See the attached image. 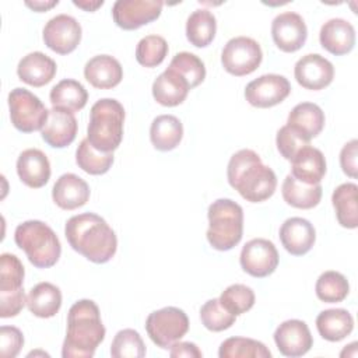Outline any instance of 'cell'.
<instances>
[{"mask_svg":"<svg viewBox=\"0 0 358 358\" xmlns=\"http://www.w3.org/2000/svg\"><path fill=\"white\" fill-rule=\"evenodd\" d=\"M274 341L278 351L285 357H302L313 345L308 324L298 319L282 322L274 331Z\"/></svg>","mask_w":358,"mask_h":358,"instance_id":"16","label":"cell"},{"mask_svg":"<svg viewBox=\"0 0 358 358\" xmlns=\"http://www.w3.org/2000/svg\"><path fill=\"white\" fill-rule=\"evenodd\" d=\"M294 76L296 83L303 88L319 91L333 81L334 67L326 57L317 53H309L295 63Z\"/></svg>","mask_w":358,"mask_h":358,"instance_id":"15","label":"cell"},{"mask_svg":"<svg viewBox=\"0 0 358 358\" xmlns=\"http://www.w3.org/2000/svg\"><path fill=\"white\" fill-rule=\"evenodd\" d=\"M281 193L287 204L295 208L309 210L319 204L322 199V186L320 183L308 185V183L299 182L289 173L285 176L282 182Z\"/></svg>","mask_w":358,"mask_h":358,"instance_id":"31","label":"cell"},{"mask_svg":"<svg viewBox=\"0 0 358 358\" xmlns=\"http://www.w3.org/2000/svg\"><path fill=\"white\" fill-rule=\"evenodd\" d=\"M309 140H306L299 131L292 129L291 126L285 124L277 131L275 144L278 152L288 161L292 159V157L305 145H309Z\"/></svg>","mask_w":358,"mask_h":358,"instance_id":"43","label":"cell"},{"mask_svg":"<svg viewBox=\"0 0 358 358\" xmlns=\"http://www.w3.org/2000/svg\"><path fill=\"white\" fill-rule=\"evenodd\" d=\"M189 91L190 87L187 81L169 67L152 83V96L162 106L180 105L186 99Z\"/></svg>","mask_w":358,"mask_h":358,"instance_id":"25","label":"cell"},{"mask_svg":"<svg viewBox=\"0 0 358 358\" xmlns=\"http://www.w3.org/2000/svg\"><path fill=\"white\" fill-rule=\"evenodd\" d=\"M105 326L98 305L91 299L77 301L67 315L63 358H91L105 338Z\"/></svg>","mask_w":358,"mask_h":358,"instance_id":"2","label":"cell"},{"mask_svg":"<svg viewBox=\"0 0 358 358\" xmlns=\"http://www.w3.org/2000/svg\"><path fill=\"white\" fill-rule=\"evenodd\" d=\"M217 32V20L207 8L194 10L186 21V38L196 48L208 46Z\"/></svg>","mask_w":358,"mask_h":358,"instance_id":"33","label":"cell"},{"mask_svg":"<svg viewBox=\"0 0 358 358\" xmlns=\"http://www.w3.org/2000/svg\"><path fill=\"white\" fill-rule=\"evenodd\" d=\"M319 41L331 55H347L355 45V29L352 24L344 18H331L322 25Z\"/></svg>","mask_w":358,"mask_h":358,"instance_id":"19","label":"cell"},{"mask_svg":"<svg viewBox=\"0 0 358 358\" xmlns=\"http://www.w3.org/2000/svg\"><path fill=\"white\" fill-rule=\"evenodd\" d=\"M218 299L227 310L235 316H239L253 308L255 292L245 284H232L222 291Z\"/></svg>","mask_w":358,"mask_h":358,"instance_id":"41","label":"cell"},{"mask_svg":"<svg viewBox=\"0 0 358 358\" xmlns=\"http://www.w3.org/2000/svg\"><path fill=\"white\" fill-rule=\"evenodd\" d=\"M52 199L62 210H76L88 201L90 186L78 175L63 173L53 185Z\"/></svg>","mask_w":358,"mask_h":358,"instance_id":"22","label":"cell"},{"mask_svg":"<svg viewBox=\"0 0 358 358\" xmlns=\"http://www.w3.org/2000/svg\"><path fill=\"white\" fill-rule=\"evenodd\" d=\"M84 77L95 88L110 90L122 81L123 69L113 56L98 55L85 63Z\"/></svg>","mask_w":358,"mask_h":358,"instance_id":"23","label":"cell"},{"mask_svg":"<svg viewBox=\"0 0 358 358\" xmlns=\"http://www.w3.org/2000/svg\"><path fill=\"white\" fill-rule=\"evenodd\" d=\"M25 270L21 260L11 253L0 256V294L22 291Z\"/></svg>","mask_w":358,"mask_h":358,"instance_id":"38","label":"cell"},{"mask_svg":"<svg viewBox=\"0 0 358 358\" xmlns=\"http://www.w3.org/2000/svg\"><path fill=\"white\" fill-rule=\"evenodd\" d=\"M169 355L172 358H180V357H186V358H201L203 352L199 350V347L194 343L190 341H176L175 344H172Z\"/></svg>","mask_w":358,"mask_h":358,"instance_id":"46","label":"cell"},{"mask_svg":"<svg viewBox=\"0 0 358 358\" xmlns=\"http://www.w3.org/2000/svg\"><path fill=\"white\" fill-rule=\"evenodd\" d=\"M236 316L227 310L218 298L208 299L200 308V320L210 331H222L235 323Z\"/></svg>","mask_w":358,"mask_h":358,"instance_id":"42","label":"cell"},{"mask_svg":"<svg viewBox=\"0 0 358 358\" xmlns=\"http://www.w3.org/2000/svg\"><path fill=\"white\" fill-rule=\"evenodd\" d=\"M220 358H270V350L260 341L248 337H229L218 350Z\"/></svg>","mask_w":358,"mask_h":358,"instance_id":"34","label":"cell"},{"mask_svg":"<svg viewBox=\"0 0 358 358\" xmlns=\"http://www.w3.org/2000/svg\"><path fill=\"white\" fill-rule=\"evenodd\" d=\"M316 296L327 303L341 302L347 298L350 292V284L347 278L334 270H327L322 273L315 285Z\"/></svg>","mask_w":358,"mask_h":358,"instance_id":"36","label":"cell"},{"mask_svg":"<svg viewBox=\"0 0 358 358\" xmlns=\"http://www.w3.org/2000/svg\"><path fill=\"white\" fill-rule=\"evenodd\" d=\"M123 123V105L113 98H102L91 108L87 138L98 151L113 152L122 143Z\"/></svg>","mask_w":358,"mask_h":358,"instance_id":"4","label":"cell"},{"mask_svg":"<svg viewBox=\"0 0 358 358\" xmlns=\"http://www.w3.org/2000/svg\"><path fill=\"white\" fill-rule=\"evenodd\" d=\"M169 69L180 74L187 81L190 90L201 84L206 78V67L203 60L190 52L176 53L169 63Z\"/></svg>","mask_w":358,"mask_h":358,"instance_id":"37","label":"cell"},{"mask_svg":"<svg viewBox=\"0 0 358 358\" xmlns=\"http://www.w3.org/2000/svg\"><path fill=\"white\" fill-rule=\"evenodd\" d=\"M291 175L299 182L317 185L326 175V159L320 150L305 145L291 159Z\"/></svg>","mask_w":358,"mask_h":358,"instance_id":"21","label":"cell"},{"mask_svg":"<svg viewBox=\"0 0 358 358\" xmlns=\"http://www.w3.org/2000/svg\"><path fill=\"white\" fill-rule=\"evenodd\" d=\"M24 345V336L14 326L0 327V355L3 358H15Z\"/></svg>","mask_w":358,"mask_h":358,"instance_id":"44","label":"cell"},{"mask_svg":"<svg viewBox=\"0 0 358 358\" xmlns=\"http://www.w3.org/2000/svg\"><path fill=\"white\" fill-rule=\"evenodd\" d=\"M77 165L90 175H103L113 164V152H102L92 147L88 138L81 140L76 151Z\"/></svg>","mask_w":358,"mask_h":358,"instance_id":"35","label":"cell"},{"mask_svg":"<svg viewBox=\"0 0 358 358\" xmlns=\"http://www.w3.org/2000/svg\"><path fill=\"white\" fill-rule=\"evenodd\" d=\"M145 330L154 344L168 350L187 333L189 319L182 309L166 306L147 316Z\"/></svg>","mask_w":358,"mask_h":358,"instance_id":"7","label":"cell"},{"mask_svg":"<svg viewBox=\"0 0 358 358\" xmlns=\"http://www.w3.org/2000/svg\"><path fill=\"white\" fill-rule=\"evenodd\" d=\"M17 173L28 187L45 186L50 178V164L46 154L38 148L24 150L17 159Z\"/></svg>","mask_w":358,"mask_h":358,"instance_id":"20","label":"cell"},{"mask_svg":"<svg viewBox=\"0 0 358 358\" xmlns=\"http://www.w3.org/2000/svg\"><path fill=\"white\" fill-rule=\"evenodd\" d=\"M53 108L64 109L71 113L81 110L88 101V92L84 85L76 80L66 78L59 81L49 94Z\"/></svg>","mask_w":358,"mask_h":358,"instance_id":"32","label":"cell"},{"mask_svg":"<svg viewBox=\"0 0 358 358\" xmlns=\"http://www.w3.org/2000/svg\"><path fill=\"white\" fill-rule=\"evenodd\" d=\"M291 92L289 81L280 74H263L245 88L246 101L256 108H271L282 102Z\"/></svg>","mask_w":358,"mask_h":358,"instance_id":"13","label":"cell"},{"mask_svg":"<svg viewBox=\"0 0 358 358\" xmlns=\"http://www.w3.org/2000/svg\"><path fill=\"white\" fill-rule=\"evenodd\" d=\"M208 243L221 252L235 248L243 234V210L231 199L213 201L207 211Z\"/></svg>","mask_w":358,"mask_h":358,"instance_id":"6","label":"cell"},{"mask_svg":"<svg viewBox=\"0 0 358 358\" xmlns=\"http://www.w3.org/2000/svg\"><path fill=\"white\" fill-rule=\"evenodd\" d=\"M271 36L280 50L292 53L305 45L308 38V28L299 14L294 11H285L273 20Z\"/></svg>","mask_w":358,"mask_h":358,"instance_id":"14","label":"cell"},{"mask_svg":"<svg viewBox=\"0 0 358 358\" xmlns=\"http://www.w3.org/2000/svg\"><path fill=\"white\" fill-rule=\"evenodd\" d=\"M316 329L327 341H340L354 329V319L345 309H326L316 317Z\"/></svg>","mask_w":358,"mask_h":358,"instance_id":"29","label":"cell"},{"mask_svg":"<svg viewBox=\"0 0 358 358\" xmlns=\"http://www.w3.org/2000/svg\"><path fill=\"white\" fill-rule=\"evenodd\" d=\"M110 355L113 358H143L145 345L138 331L133 329L117 331L110 344Z\"/></svg>","mask_w":358,"mask_h":358,"instance_id":"40","label":"cell"},{"mask_svg":"<svg viewBox=\"0 0 358 358\" xmlns=\"http://www.w3.org/2000/svg\"><path fill=\"white\" fill-rule=\"evenodd\" d=\"M56 70L57 66L55 60L42 52L28 53L17 66L20 80L32 87H43L50 83L56 74Z\"/></svg>","mask_w":358,"mask_h":358,"instance_id":"24","label":"cell"},{"mask_svg":"<svg viewBox=\"0 0 358 358\" xmlns=\"http://www.w3.org/2000/svg\"><path fill=\"white\" fill-rule=\"evenodd\" d=\"M337 221L341 227L354 229L358 227V186L347 182L336 187L331 196Z\"/></svg>","mask_w":358,"mask_h":358,"instance_id":"28","label":"cell"},{"mask_svg":"<svg viewBox=\"0 0 358 358\" xmlns=\"http://www.w3.org/2000/svg\"><path fill=\"white\" fill-rule=\"evenodd\" d=\"M287 124L299 131L306 140L316 137L324 127V113L316 103L301 102L292 108Z\"/></svg>","mask_w":358,"mask_h":358,"instance_id":"26","label":"cell"},{"mask_svg":"<svg viewBox=\"0 0 358 358\" xmlns=\"http://www.w3.org/2000/svg\"><path fill=\"white\" fill-rule=\"evenodd\" d=\"M8 108L13 126L22 133L42 130L49 115V110L36 95L20 87L8 94Z\"/></svg>","mask_w":358,"mask_h":358,"instance_id":"8","label":"cell"},{"mask_svg":"<svg viewBox=\"0 0 358 358\" xmlns=\"http://www.w3.org/2000/svg\"><path fill=\"white\" fill-rule=\"evenodd\" d=\"M27 306L36 317H52L62 306V292L59 287L52 282H39L31 288L27 296Z\"/></svg>","mask_w":358,"mask_h":358,"instance_id":"27","label":"cell"},{"mask_svg":"<svg viewBox=\"0 0 358 358\" xmlns=\"http://www.w3.org/2000/svg\"><path fill=\"white\" fill-rule=\"evenodd\" d=\"M14 241L25 252L31 264L38 268L55 266L62 253V245L55 231L38 220L20 224L15 228Z\"/></svg>","mask_w":358,"mask_h":358,"instance_id":"5","label":"cell"},{"mask_svg":"<svg viewBox=\"0 0 358 358\" xmlns=\"http://www.w3.org/2000/svg\"><path fill=\"white\" fill-rule=\"evenodd\" d=\"M64 235L76 252L96 264L109 262L117 249L115 231L95 213H81L69 218Z\"/></svg>","mask_w":358,"mask_h":358,"instance_id":"1","label":"cell"},{"mask_svg":"<svg viewBox=\"0 0 358 358\" xmlns=\"http://www.w3.org/2000/svg\"><path fill=\"white\" fill-rule=\"evenodd\" d=\"M229 185L250 203H260L270 199L277 187L274 171L262 162L257 152L249 148L235 152L227 168Z\"/></svg>","mask_w":358,"mask_h":358,"instance_id":"3","label":"cell"},{"mask_svg":"<svg viewBox=\"0 0 358 358\" xmlns=\"http://www.w3.org/2000/svg\"><path fill=\"white\" fill-rule=\"evenodd\" d=\"M81 41V25L80 22L67 14H57L50 18L43 28L45 45L59 53H71Z\"/></svg>","mask_w":358,"mask_h":358,"instance_id":"12","label":"cell"},{"mask_svg":"<svg viewBox=\"0 0 358 358\" xmlns=\"http://www.w3.org/2000/svg\"><path fill=\"white\" fill-rule=\"evenodd\" d=\"M168 43L159 35H147L136 46V60L144 67L159 66L168 55Z\"/></svg>","mask_w":358,"mask_h":358,"instance_id":"39","label":"cell"},{"mask_svg":"<svg viewBox=\"0 0 358 358\" xmlns=\"http://www.w3.org/2000/svg\"><path fill=\"white\" fill-rule=\"evenodd\" d=\"M357 155H358V141L354 138L344 144L340 152V165L343 172L350 178H357Z\"/></svg>","mask_w":358,"mask_h":358,"instance_id":"45","label":"cell"},{"mask_svg":"<svg viewBox=\"0 0 358 358\" xmlns=\"http://www.w3.org/2000/svg\"><path fill=\"white\" fill-rule=\"evenodd\" d=\"M263 52L255 39L249 36H235L229 39L221 53L222 67L235 77L253 73L262 63Z\"/></svg>","mask_w":358,"mask_h":358,"instance_id":"9","label":"cell"},{"mask_svg":"<svg viewBox=\"0 0 358 358\" xmlns=\"http://www.w3.org/2000/svg\"><path fill=\"white\" fill-rule=\"evenodd\" d=\"M280 241L288 253L302 256L313 248L316 231L308 220L291 217L285 220L280 228Z\"/></svg>","mask_w":358,"mask_h":358,"instance_id":"18","label":"cell"},{"mask_svg":"<svg viewBox=\"0 0 358 358\" xmlns=\"http://www.w3.org/2000/svg\"><path fill=\"white\" fill-rule=\"evenodd\" d=\"M278 252L274 243L264 238H256L242 248L241 267L252 277L263 278L274 273L278 266Z\"/></svg>","mask_w":358,"mask_h":358,"instance_id":"11","label":"cell"},{"mask_svg":"<svg viewBox=\"0 0 358 358\" xmlns=\"http://www.w3.org/2000/svg\"><path fill=\"white\" fill-rule=\"evenodd\" d=\"M77 119L74 113L52 108L49 110L46 123L43 124L41 134L46 144L55 148H64L70 145L77 136Z\"/></svg>","mask_w":358,"mask_h":358,"instance_id":"17","label":"cell"},{"mask_svg":"<svg viewBox=\"0 0 358 358\" xmlns=\"http://www.w3.org/2000/svg\"><path fill=\"white\" fill-rule=\"evenodd\" d=\"M73 4L80 8H84L85 11H95L98 7H101L103 4V1L102 0H99V1H87V0L77 1V0H74Z\"/></svg>","mask_w":358,"mask_h":358,"instance_id":"48","label":"cell"},{"mask_svg":"<svg viewBox=\"0 0 358 358\" xmlns=\"http://www.w3.org/2000/svg\"><path fill=\"white\" fill-rule=\"evenodd\" d=\"M25 4L28 7H31L34 11L42 13V11H46V10L52 8L53 6H57L59 1L57 0H53V1H25Z\"/></svg>","mask_w":358,"mask_h":358,"instance_id":"47","label":"cell"},{"mask_svg":"<svg viewBox=\"0 0 358 358\" xmlns=\"http://www.w3.org/2000/svg\"><path fill=\"white\" fill-rule=\"evenodd\" d=\"M183 137L182 122L173 115L157 116L150 127V140L159 151H171L179 145Z\"/></svg>","mask_w":358,"mask_h":358,"instance_id":"30","label":"cell"},{"mask_svg":"<svg viewBox=\"0 0 358 358\" xmlns=\"http://www.w3.org/2000/svg\"><path fill=\"white\" fill-rule=\"evenodd\" d=\"M162 6L159 0H117L112 7V17L119 28L133 31L157 20Z\"/></svg>","mask_w":358,"mask_h":358,"instance_id":"10","label":"cell"}]
</instances>
